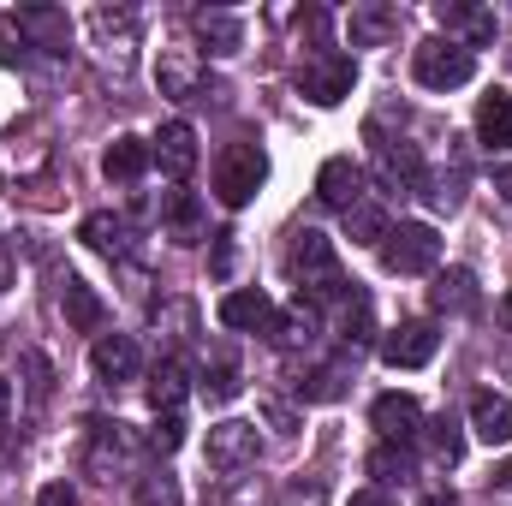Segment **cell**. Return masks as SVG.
Segmentation results:
<instances>
[{
    "mask_svg": "<svg viewBox=\"0 0 512 506\" xmlns=\"http://www.w3.org/2000/svg\"><path fill=\"white\" fill-rule=\"evenodd\" d=\"M286 268L298 280V304H346V274H340V256L322 233H292V251H286Z\"/></svg>",
    "mask_w": 512,
    "mask_h": 506,
    "instance_id": "1",
    "label": "cell"
},
{
    "mask_svg": "<svg viewBox=\"0 0 512 506\" xmlns=\"http://www.w3.org/2000/svg\"><path fill=\"white\" fill-rule=\"evenodd\" d=\"M411 78L423 90H459V84L477 78V54L465 42H453V36H429V42L411 48Z\"/></svg>",
    "mask_w": 512,
    "mask_h": 506,
    "instance_id": "2",
    "label": "cell"
},
{
    "mask_svg": "<svg viewBox=\"0 0 512 506\" xmlns=\"http://www.w3.org/2000/svg\"><path fill=\"white\" fill-rule=\"evenodd\" d=\"M352 84H358V60L340 54V48H316V54H304V66H298V90H304L316 108H340V102L352 96Z\"/></svg>",
    "mask_w": 512,
    "mask_h": 506,
    "instance_id": "3",
    "label": "cell"
},
{
    "mask_svg": "<svg viewBox=\"0 0 512 506\" xmlns=\"http://www.w3.org/2000/svg\"><path fill=\"white\" fill-rule=\"evenodd\" d=\"M262 179H268V161H262L256 143H227L221 149V161H215V197L227 209H245L256 191H262Z\"/></svg>",
    "mask_w": 512,
    "mask_h": 506,
    "instance_id": "4",
    "label": "cell"
},
{
    "mask_svg": "<svg viewBox=\"0 0 512 506\" xmlns=\"http://www.w3.org/2000/svg\"><path fill=\"white\" fill-rule=\"evenodd\" d=\"M382 262H387V274H429L441 262V233L429 221H399V227H387V239H382Z\"/></svg>",
    "mask_w": 512,
    "mask_h": 506,
    "instance_id": "5",
    "label": "cell"
},
{
    "mask_svg": "<svg viewBox=\"0 0 512 506\" xmlns=\"http://www.w3.org/2000/svg\"><path fill=\"white\" fill-rule=\"evenodd\" d=\"M126 453H131L126 423L96 417V423H90V441H84V471H90L96 483H114V477L126 471Z\"/></svg>",
    "mask_w": 512,
    "mask_h": 506,
    "instance_id": "6",
    "label": "cell"
},
{
    "mask_svg": "<svg viewBox=\"0 0 512 506\" xmlns=\"http://www.w3.org/2000/svg\"><path fill=\"white\" fill-rule=\"evenodd\" d=\"M435 352H441L435 322H399V328L382 340V364L387 370H423Z\"/></svg>",
    "mask_w": 512,
    "mask_h": 506,
    "instance_id": "7",
    "label": "cell"
},
{
    "mask_svg": "<svg viewBox=\"0 0 512 506\" xmlns=\"http://www.w3.org/2000/svg\"><path fill=\"white\" fill-rule=\"evenodd\" d=\"M256 423H239V417H227V423H215L209 429V465L215 471H245V465H256Z\"/></svg>",
    "mask_w": 512,
    "mask_h": 506,
    "instance_id": "8",
    "label": "cell"
},
{
    "mask_svg": "<svg viewBox=\"0 0 512 506\" xmlns=\"http://www.w3.org/2000/svg\"><path fill=\"white\" fill-rule=\"evenodd\" d=\"M90 370H96L102 387H126V381H137V370H143V352H137L131 334H102V340L90 346Z\"/></svg>",
    "mask_w": 512,
    "mask_h": 506,
    "instance_id": "9",
    "label": "cell"
},
{
    "mask_svg": "<svg viewBox=\"0 0 512 506\" xmlns=\"http://www.w3.org/2000/svg\"><path fill=\"white\" fill-rule=\"evenodd\" d=\"M370 423L382 429V441H393V447H411V441L423 435V405H417L411 393H382V399L370 405Z\"/></svg>",
    "mask_w": 512,
    "mask_h": 506,
    "instance_id": "10",
    "label": "cell"
},
{
    "mask_svg": "<svg viewBox=\"0 0 512 506\" xmlns=\"http://www.w3.org/2000/svg\"><path fill=\"white\" fill-rule=\"evenodd\" d=\"M316 197L328 203V209H358L364 203V167L352 161V155H334V161H322V173H316Z\"/></svg>",
    "mask_w": 512,
    "mask_h": 506,
    "instance_id": "11",
    "label": "cell"
},
{
    "mask_svg": "<svg viewBox=\"0 0 512 506\" xmlns=\"http://www.w3.org/2000/svg\"><path fill=\"white\" fill-rule=\"evenodd\" d=\"M471 435L483 447H512V399H501L495 387L471 393Z\"/></svg>",
    "mask_w": 512,
    "mask_h": 506,
    "instance_id": "12",
    "label": "cell"
},
{
    "mask_svg": "<svg viewBox=\"0 0 512 506\" xmlns=\"http://www.w3.org/2000/svg\"><path fill=\"white\" fill-rule=\"evenodd\" d=\"M149 161H155L167 179H191V167H197V131L185 126V120L161 126V137L149 143Z\"/></svg>",
    "mask_w": 512,
    "mask_h": 506,
    "instance_id": "13",
    "label": "cell"
},
{
    "mask_svg": "<svg viewBox=\"0 0 512 506\" xmlns=\"http://www.w3.org/2000/svg\"><path fill=\"white\" fill-rule=\"evenodd\" d=\"M60 310H66V322L78 328V334H102V322H108V304L96 298V286L90 280H78V274H66L60 280Z\"/></svg>",
    "mask_w": 512,
    "mask_h": 506,
    "instance_id": "14",
    "label": "cell"
},
{
    "mask_svg": "<svg viewBox=\"0 0 512 506\" xmlns=\"http://www.w3.org/2000/svg\"><path fill=\"white\" fill-rule=\"evenodd\" d=\"M215 316H221V328H239V334H268V322H274V304H268V292L245 286V292H227Z\"/></svg>",
    "mask_w": 512,
    "mask_h": 506,
    "instance_id": "15",
    "label": "cell"
},
{
    "mask_svg": "<svg viewBox=\"0 0 512 506\" xmlns=\"http://www.w3.org/2000/svg\"><path fill=\"white\" fill-rule=\"evenodd\" d=\"M376 167H382L387 191H417L423 185V155L411 143H376Z\"/></svg>",
    "mask_w": 512,
    "mask_h": 506,
    "instance_id": "16",
    "label": "cell"
},
{
    "mask_svg": "<svg viewBox=\"0 0 512 506\" xmlns=\"http://www.w3.org/2000/svg\"><path fill=\"white\" fill-rule=\"evenodd\" d=\"M155 78H161V96L185 102V96H197V78H203V66H197V54H191V48H161V66H155Z\"/></svg>",
    "mask_w": 512,
    "mask_h": 506,
    "instance_id": "17",
    "label": "cell"
},
{
    "mask_svg": "<svg viewBox=\"0 0 512 506\" xmlns=\"http://www.w3.org/2000/svg\"><path fill=\"white\" fill-rule=\"evenodd\" d=\"M54 149L42 143V126H12L6 131V149H0V167L6 173H36Z\"/></svg>",
    "mask_w": 512,
    "mask_h": 506,
    "instance_id": "18",
    "label": "cell"
},
{
    "mask_svg": "<svg viewBox=\"0 0 512 506\" xmlns=\"http://www.w3.org/2000/svg\"><path fill=\"white\" fill-rule=\"evenodd\" d=\"M143 167H149V143H143V137H114V143H108V155H102V173H108V179H114V185H137V179H143Z\"/></svg>",
    "mask_w": 512,
    "mask_h": 506,
    "instance_id": "19",
    "label": "cell"
},
{
    "mask_svg": "<svg viewBox=\"0 0 512 506\" xmlns=\"http://www.w3.org/2000/svg\"><path fill=\"white\" fill-rule=\"evenodd\" d=\"M477 137H483L495 155H507V149H512V96L495 90V96H483V102H477Z\"/></svg>",
    "mask_w": 512,
    "mask_h": 506,
    "instance_id": "20",
    "label": "cell"
},
{
    "mask_svg": "<svg viewBox=\"0 0 512 506\" xmlns=\"http://www.w3.org/2000/svg\"><path fill=\"white\" fill-rule=\"evenodd\" d=\"M268 340H274L280 352H298V346H310V340H316V310H310V304L274 310V322H268Z\"/></svg>",
    "mask_w": 512,
    "mask_h": 506,
    "instance_id": "21",
    "label": "cell"
},
{
    "mask_svg": "<svg viewBox=\"0 0 512 506\" xmlns=\"http://www.w3.org/2000/svg\"><path fill=\"white\" fill-rule=\"evenodd\" d=\"M78 239H84L90 251H102V256H126L131 227H126V215H108V209H96V215H84Z\"/></svg>",
    "mask_w": 512,
    "mask_h": 506,
    "instance_id": "22",
    "label": "cell"
},
{
    "mask_svg": "<svg viewBox=\"0 0 512 506\" xmlns=\"http://www.w3.org/2000/svg\"><path fill=\"white\" fill-rule=\"evenodd\" d=\"M12 18H18V36H24V42L36 36V42L54 48V54L66 48V12H54V6H24V12H12Z\"/></svg>",
    "mask_w": 512,
    "mask_h": 506,
    "instance_id": "23",
    "label": "cell"
},
{
    "mask_svg": "<svg viewBox=\"0 0 512 506\" xmlns=\"http://www.w3.org/2000/svg\"><path fill=\"white\" fill-rule=\"evenodd\" d=\"M161 221L173 227L179 245H197V239H203V203H197L191 191H173V197L161 203Z\"/></svg>",
    "mask_w": 512,
    "mask_h": 506,
    "instance_id": "24",
    "label": "cell"
},
{
    "mask_svg": "<svg viewBox=\"0 0 512 506\" xmlns=\"http://www.w3.org/2000/svg\"><path fill=\"white\" fill-rule=\"evenodd\" d=\"M429 304H435V310H471V304H477V274H471V268H447V274H435Z\"/></svg>",
    "mask_w": 512,
    "mask_h": 506,
    "instance_id": "25",
    "label": "cell"
},
{
    "mask_svg": "<svg viewBox=\"0 0 512 506\" xmlns=\"http://www.w3.org/2000/svg\"><path fill=\"white\" fill-rule=\"evenodd\" d=\"M197 36L209 42V54H239L245 48V24L233 12H197Z\"/></svg>",
    "mask_w": 512,
    "mask_h": 506,
    "instance_id": "26",
    "label": "cell"
},
{
    "mask_svg": "<svg viewBox=\"0 0 512 506\" xmlns=\"http://www.w3.org/2000/svg\"><path fill=\"white\" fill-rule=\"evenodd\" d=\"M370 477H376V489L411 483V477H417V459H411V447H393V441H382V447L370 453Z\"/></svg>",
    "mask_w": 512,
    "mask_h": 506,
    "instance_id": "27",
    "label": "cell"
},
{
    "mask_svg": "<svg viewBox=\"0 0 512 506\" xmlns=\"http://www.w3.org/2000/svg\"><path fill=\"white\" fill-rule=\"evenodd\" d=\"M179 399H185V364H179V358H161V370H155V381H149L155 417H161V411H179Z\"/></svg>",
    "mask_w": 512,
    "mask_h": 506,
    "instance_id": "28",
    "label": "cell"
},
{
    "mask_svg": "<svg viewBox=\"0 0 512 506\" xmlns=\"http://www.w3.org/2000/svg\"><path fill=\"white\" fill-rule=\"evenodd\" d=\"M441 24L465 30V48H477V42L495 36V12H477V6H441Z\"/></svg>",
    "mask_w": 512,
    "mask_h": 506,
    "instance_id": "29",
    "label": "cell"
},
{
    "mask_svg": "<svg viewBox=\"0 0 512 506\" xmlns=\"http://www.w3.org/2000/svg\"><path fill=\"white\" fill-rule=\"evenodd\" d=\"M346 233H352V245H382L387 239V215L364 197L358 209H346Z\"/></svg>",
    "mask_w": 512,
    "mask_h": 506,
    "instance_id": "30",
    "label": "cell"
},
{
    "mask_svg": "<svg viewBox=\"0 0 512 506\" xmlns=\"http://www.w3.org/2000/svg\"><path fill=\"white\" fill-rule=\"evenodd\" d=\"M393 12L387 6H364V12H352V42H387L393 36Z\"/></svg>",
    "mask_w": 512,
    "mask_h": 506,
    "instance_id": "31",
    "label": "cell"
},
{
    "mask_svg": "<svg viewBox=\"0 0 512 506\" xmlns=\"http://www.w3.org/2000/svg\"><path fill=\"white\" fill-rule=\"evenodd\" d=\"M346 393V376L340 370H310V376L298 381V399H310V405H334Z\"/></svg>",
    "mask_w": 512,
    "mask_h": 506,
    "instance_id": "32",
    "label": "cell"
},
{
    "mask_svg": "<svg viewBox=\"0 0 512 506\" xmlns=\"http://www.w3.org/2000/svg\"><path fill=\"white\" fill-rule=\"evenodd\" d=\"M137 506H185V495L167 471H149V477H137Z\"/></svg>",
    "mask_w": 512,
    "mask_h": 506,
    "instance_id": "33",
    "label": "cell"
},
{
    "mask_svg": "<svg viewBox=\"0 0 512 506\" xmlns=\"http://www.w3.org/2000/svg\"><path fill=\"white\" fill-rule=\"evenodd\" d=\"M239 387H245V381H239V364L221 358V364L203 376V399H209V405H227V399H239Z\"/></svg>",
    "mask_w": 512,
    "mask_h": 506,
    "instance_id": "34",
    "label": "cell"
},
{
    "mask_svg": "<svg viewBox=\"0 0 512 506\" xmlns=\"http://www.w3.org/2000/svg\"><path fill=\"white\" fill-rule=\"evenodd\" d=\"M24 393H30V405H48V393H54V370L42 352H24Z\"/></svg>",
    "mask_w": 512,
    "mask_h": 506,
    "instance_id": "35",
    "label": "cell"
},
{
    "mask_svg": "<svg viewBox=\"0 0 512 506\" xmlns=\"http://www.w3.org/2000/svg\"><path fill=\"white\" fill-rule=\"evenodd\" d=\"M179 447H185V423H179V411H161L155 429H149V453L167 459V453H179Z\"/></svg>",
    "mask_w": 512,
    "mask_h": 506,
    "instance_id": "36",
    "label": "cell"
},
{
    "mask_svg": "<svg viewBox=\"0 0 512 506\" xmlns=\"http://www.w3.org/2000/svg\"><path fill=\"white\" fill-rule=\"evenodd\" d=\"M262 423H268L274 435H298V411H292L286 399H274V393L262 399Z\"/></svg>",
    "mask_w": 512,
    "mask_h": 506,
    "instance_id": "37",
    "label": "cell"
},
{
    "mask_svg": "<svg viewBox=\"0 0 512 506\" xmlns=\"http://www.w3.org/2000/svg\"><path fill=\"white\" fill-rule=\"evenodd\" d=\"M429 429H435V459H441V465H459V453H465V441L453 435V423H429Z\"/></svg>",
    "mask_w": 512,
    "mask_h": 506,
    "instance_id": "38",
    "label": "cell"
},
{
    "mask_svg": "<svg viewBox=\"0 0 512 506\" xmlns=\"http://www.w3.org/2000/svg\"><path fill=\"white\" fill-rule=\"evenodd\" d=\"M227 506H268V489H262L256 477H245V483H233V495H227Z\"/></svg>",
    "mask_w": 512,
    "mask_h": 506,
    "instance_id": "39",
    "label": "cell"
},
{
    "mask_svg": "<svg viewBox=\"0 0 512 506\" xmlns=\"http://www.w3.org/2000/svg\"><path fill=\"white\" fill-rule=\"evenodd\" d=\"M36 506H78V495H72V483H48V489L36 495Z\"/></svg>",
    "mask_w": 512,
    "mask_h": 506,
    "instance_id": "40",
    "label": "cell"
},
{
    "mask_svg": "<svg viewBox=\"0 0 512 506\" xmlns=\"http://www.w3.org/2000/svg\"><path fill=\"white\" fill-rule=\"evenodd\" d=\"M286 506H328V495H322V483H310V489L298 483V489H292V501H286Z\"/></svg>",
    "mask_w": 512,
    "mask_h": 506,
    "instance_id": "41",
    "label": "cell"
},
{
    "mask_svg": "<svg viewBox=\"0 0 512 506\" xmlns=\"http://www.w3.org/2000/svg\"><path fill=\"white\" fill-rule=\"evenodd\" d=\"M352 506H393V495H387V489H358Z\"/></svg>",
    "mask_w": 512,
    "mask_h": 506,
    "instance_id": "42",
    "label": "cell"
},
{
    "mask_svg": "<svg viewBox=\"0 0 512 506\" xmlns=\"http://www.w3.org/2000/svg\"><path fill=\"white\" fill-rule=\"evenodd\" d=\"M495 483H501V489H512V465H507V471H501V477H495Z\"/></svg>",
    "mask_w": 512,
    "mask_h": 506,
    "instance_id": "43",
    "label": "cell"
},
{
    "mask_svg": "<svg viewBox=\"0 0 512 506\" xmlns=\"http://www.w3.org/2000/svg\"><path fill=\"white\" fill-rule=\"evenodd\" d=\"M501 191H507V197H512V173H501Z\"/></svg>",
    "mask_w": 512,
    "mask_h": 506,
    "instance_id": "44",
    "label": "cell"
},
{
    "mask_svg": "<svg viewBox=\"0 0 512 506\" xmlns=\"http://www.w3.org/2000/svg\"><path fill=\"white\" fill-rule=\"evenodd\" d=\"M423 506H453V501H447V495H435V501H423Z\"/></svg>",
    "mask_w": 512,
    "mask_h": 506,
    "instance_id": "45",
    "label": "cell"
},
{
    "mask_svg": "<svg viewBox=\"0 0 512 506\" xmlns=\"http://www.w3.org/2000/svg\"><path fill=\"white\" fill-rule=\"evenodd\" d=\"M0 417H6V381H0Z\"/></svg>",
    "mask_w": 512,
    "mask_h": 506,
    "instance_id": "46",
    "label": "cell"
},
{
    "mask_svg": "<svg viewBox=\"0 0 512 506\" xmlns=\"http://www.w3.org/2000/svg\"><path fill=\"white\" fill-rule=\"evenodd\" d=\"M507 316H512V292H507Z\"/></svg>",
    "mask_w": 512,
    "mask_h": 506,
    "instance_id": "47",
    "label": "cell"
}]
</instances>
